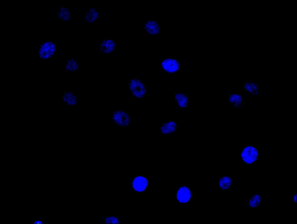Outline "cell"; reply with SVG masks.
Wrapping results in <instances>:
<instances>
[{
    "label": "cell",
    "instance_id": "6da1fadb",
    "mask_svg": "<svg viewBox=\"0 0 297 224\" xmlns=\"http://www.w3.org/2000/svg\"><path fill=\"white\" fill-rule=\"evenodd\" d=\"M129 88L133 95L139 98H142L146 89L141 81L136 78L131 79L129 84Z\"/></svg>",
    "mask_w": 297,
    "mask_h": 224
},
{
    "label": "cell",
    "instance_id": "7a4b0ae2",
    "mask_svg": "<svg viewBox=\"0 0 297 224\" xmlns=\"http://www.w3.org/2000/svg\"><path fill=\"white\" fill-rule=\"evenodd\" d=\"M258 155L256 149L252 146H248L244 149L241 156L244 162L248 164H251L256 160Z\"/></svg>",
    "mask_w": 297,
    "mask_h": 224
},
{
    "label": "cell",
    "instance_id": "3957f363",
    "mask_svg": "<svg viewBox=\"0 0 297 224\" xmlns=\"http://www.w3.org/2000/svg\"><path fill=\"white\" fill-rule=\"evenodd\" d=\"M55 46L54 44L50 42H47L41 45L39 51L40 57L43 59L49 58L54 53Z\"/></svg>",
    "mask_w": 297,
    "mask_h": 224
},
{
    "label": "cell",
    "instance_id": "277c9868",
    "mask_svg": "<svg viewBox=\"0 0 297 224\" xmlns=\"http://www.w3.org/2000/svg\"><path fill=\"white\" fill-rule=\"evenodd\" d=\"M113 119L116 123L121 126H127L130 122L128 115L121 110L115 112L113 115Z\"/></svg>",
    "mask_w": 297,
    "mask_h": 224
},
{
    "label": "cell",
    "instance_id": "5b68a950",
    "mask_svg": "<svg viewBox=\"0 0 297 224\" xmlns=\"http://www.w3.org/2000/svg\"><path fill=\"white\" fill-rule=\"evenodd\" d=\"M148 184V181L146 178L142 176H138L134 179L133 181L132 186L135 191L141 192L145 189Z\"/></svg>",
    "mask_w": 297,
    "mask_h": 224
},
{
    "label": "cell",
    "instance_id": "8992f818",
    "mask_svg": "<svg viewBox=\"0 0 297 224\" xmlns=\"http://www.w3.org/2000/svg\"><path fill=\"white\" fill-rule=\"evenodd\" d=\"M163 69L166 71L173 72L178 70L180 68V64L176 60L167 59L162 63Z\"/></svg>",
    "mask_w": 297,
    "mask_h": 224
},
{
    "label": "cell",
    "instance_id": "52a82bcc",
    "mask_svg": "<svg viewBox=\"0 0 297 224\" xmlns=\"http://www.w3.org/2000/svg\"><path fill=\"white\" fill-rule=\"evenodd\" d=\"M191 193L189 189L185 186L181 187L177 194L178 200L182 203H186L190 199Z\"/></svg>",
    "mask_w": 297,
    "mask_h": 224
},
{
    "label": "cell",
    "instance_id": "ba28073f",
    "mask_svg": "<svg viewBox=\"0 0 297 224\" xmlns=\"http://www.w3.org/2000/svg\"><path fill=\"white\" fill-rule=\"evenodd\" d=\"M114 42L111 39H106L101 44L100 49L105 53H108L112 51L115 47Z\"/></svg>",
    "mask_w": 297,
    "mask_h": 224
},
{
    "label": "cell",
    "instance_id": "9c48e42d",
    "mask_svg": "<svg viewBox=\"0 0 297 224\" xmlns=\"http://www.w3.org/2000/svg\"><path fill=\"white\" fill-rule=\"evenodd\" d=\"M145 28L149 34H155L158 33L160 27L158 24L153 20L147 21L145 24Z\"/></svg>",
    "mask_w": 297,
    "mask_h": 224
},
{
    "label": "cell",
    "instance_id": "30bf717a",
    "mask_svg": "<svg viewBox=\"0 0 297 224\" xmlns=\"http://www.w3.org/2000/svg\"><path fill=\"white\" fill-rule=\"evenodd\" d=\"M176 128L175 123L173 121H170L164 124L161 127L160 131L163 134H168L175 131Z\"/></svg>",
    "mask_w": 297,
    "mask_h": 224
},
{
    "label": "cell",
    "instance_id": "8fae6325",
    "mask_svg": "<svg viewBox=\"0 0 297 224\" xmlns=\"http://www.w3.org/2000/svg\"><path fill=\"white\" fill-rule=\"evenodd\" d=\"M98 13L94 8H90L85 15V20L88 22H93L98 17Z\"/></svg>",
    "mask_w": 297,
    "mask_h": 224
},
{
    "label": "cell",
    "instance_id": "7c38bea8",
    "mask_svg": "<svg viewBox=\"0 0 297 224\" xmlns=\"http://www.w3.org/2000/svg\"><path fill=\"white\" fill-rule=\"evenodd\" d=\"M175 98L179 105L181 107H186L188 100L186 96L182 94L178 93L175 96Z\"/></svg>",
    "mask_w": 297,
    "mask_h": 224
},
{
    "label": "cell",
    "instance_id": "4fadbf2b",
    "mask_svg": "<svg viewBox=\"0 0 297 224\" xmlns=\"http://www.w3.org/2000/svg\"><path fill=\"white\" fill-rule=\"evenodd\" d=\"M79 67L77 61L73 59H71L67 62L65 68L68 71L73 72L76 71Z\"/></svg>",
    "mask_w": 297,
    "mask_h": 224
},
{
    "label": "cell",
    "instance_id": "5bb4252c",
    "mask_svg": "<svg viewBox=\"0 0 297 224\" xmlns=\"http://www.w3.org/2000/svg\"><path fill=\"white\" fill-rule=\"evenodd\" d=\"M63 98L64 101L69 105H74L77 102L75 95L70 92L65 93L64 94Z\"/></svg>",
    "mask_w": 297,
    "mask_h": 224
},
{
    "label": "cell",
    "instance_id": "9a60e30c",
    "mask_svg": "<svg viewBox=\"0 0 297 224\" xmlns=\"http://www.w3.org/2000/svg\"><path fill=\"white\" fill-rule=\"evenodd\" d=\"M229 100L231 103L234 107H240L242 104V98L241 96L238 94H233L229 97Z\"/></svg>",
    "mask_w": 297,
    "mask_h": 224
},
{
    "label": "cell",
    "instance_id": "2e32d148",
    "mask_svg": "<svg viewBox=\"0 0 297 224\" xmlns=\"http://www.w3.org/2000/svg\"><path fill=\"white\" fill-rule=\"evenodd\" d=\"M59 17L63 20L67 21L70 18V15L68 9L66 8L63 7L61 8L58 12Z\"/></svg>",
    "mask_w": 297,
    "mask_h": 224
},
{
    "label": "cell",
    "instance_id": "e0dca14e",
    "mask_svg": "<svg viewBox=\"0 0 297 224\" xmlns=\"http://www.w3.org/2000/svg\"><path fill=\"white\" fill-rule=\"evenodd\" d=\"M245 87L247 91L253 94H257L259 92L257 86L253 83L248 82L246 83L245 85Z\"/></svg>",
    "mask_w": 297,
    "mask_h": 224
},
{
    "label": "cell",
    "instance_id": "ac0fdd59",
    "mask_svg": "<svg viewBox=\"0 0 297 224\" xmlns=\"http://www.w3.org/2000/svg\"><path fill=\"white\" fill-rule=\"evenodd\" d=\"M231 183V178L228 176H223L220 179L219 183L220 187L223 189H226L229 187Z\"/></svg>",
    "mask_w": 297,
    "mask_h": 224
},
{
    "label": "cell",
    "instance_id": "d6986e66",
    "mask_svg": "<svg viewBox=\"0 0 297 224\" xmlns=\"http://www.w3.org/2000/svg\"><path fill=\"white\" fill-rule=\"evenodd\" d=\"M261 200L260 196L258 194H256L250 199L249 204L251 207L256 208L260 205Z\"/></svg>",
    "mask_w": 297,
    "mask_h": 224
},
{
    "label": "cell",
    "instance_id": "ffe728a7",
    "mask_svg": "<svg viewBox=\"0 0 297 224\" xmlns=\"http://www.w3.org/2000/svg\"><path fill=\"white\" fill-rule=\"evenodd\" d=\"M104 221L106 223L108 224H118L119 223L118 220L113 216H109L106 217Z\"/></svg>",
    "mask_w": 297,
    "mask_h": 224
}]
</instances>
